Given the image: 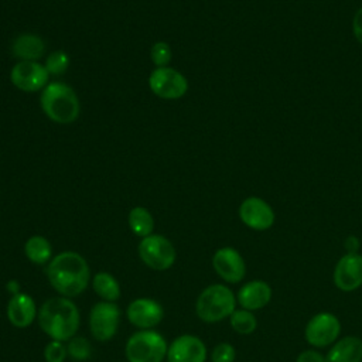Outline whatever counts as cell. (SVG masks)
I'll return each mask as SVG.
<instances>
[{
  "mask_svg": "<svg viewBox=\"0 0 362 362\" xmlns=\"http://www.w3.org/2000/svg\"><path fill=\"white\" fill-rule=\"evenodd\" d=\"M68 355L66 346L61 341L51 339L44 349V358L45 362H64Z\"/></svg>",
  "mask_w": 362,
  "mask_h": 362,
  "instance_id": "26",
  "label": "cell"
},
{
  "mask_svg": "<svg viewBox=\"0 0 362 362\" xmlns=\"http://www.w3.org/2000/svg\"><path fill=\"white\" fill-rule=\"evenodd\" d=\"M148 86L154 95L163 99H180L188 90L185 76L177 69L160 66L150 74Z\"/></svg>",
  "mask_w": 362,
  "mask_h": 362,
  "instance_id": "8",
  "label": "cell"
},
{
  "mask_svg": "<svg viewBox=\"0 0 362 362\" xmlns=\"http://www.w3.org/2000/svg\"><path fill=\"white\" fill-rule=\"evenodd\" d=\"M341 334V322L331 313H318L305 325V339L315 348H325L334 344Z\"/></svg>",
  "mask_w": 362,
  "mask_h": 362,
  "instance_id": "9",
  "label": "cell"
},
{
  "mask_svg": "<svg viewBox=\"0 0 362 362\" xmlns=\"http://www.w3.org/2000/svg\"><path fill=\"white\" fill-rule=\"evenodd\" d=\"M352 28H354V34L356 37V40L362 44V8H359L354 17L352 21Z\"/></svg>",
  "mask_w": 362,
  "mask_h": 362,
  "instance_id": "30",
  "label": "cell"
},
{
  "mask_svg": "<svg viewBox=\"0 0 362 362\" xmlns=\"http://www.w3.org/2000/svg\"><path fill=\"white\" fill-rule=\"evenodd\" d=\"M11 51L21 61H37L44 54L45 44L38 35L21 34L13 41Z\"/></svg>",
  "mask_w": 362,
  "mask_h": 362,
  "instance_id": "19",
  "label": "cell"
},
{
  "mask_svg": "<svg viewBox=\"0 0 362 362\" xmlns=\"http://www.w3.org/2000/svg\"><path fill=\"white\" fill-rule=\"evenodd\" d=\"M49 74L45 65L37 61H20L10 72L13 85L24 92H35L44 89L48 85Z\"/></svg>",
  "mask_w": 362,
  "mask_h": 362,
  "instance_id": "10",
  "label": "cell"
},
{
  "mask_svg": "<svg viewBox=\"0 0 362 362\" xmlns=\"http://www.w3.org/2000/svg\"><path fill=\"white\" fill-rule=\"evenodd\" d=\"M137 250L141 262L156 272L168 270L177 259L174 245L163 235L151 233L143 238L139 243Z\"/></svg>",
  "mask_w": 362,
  "mask_h": 362,
  "instance_id": "6",
  "label": "cell"
},
{
  "mask_svg": "<svg viewBox=\"0 0 362 362\" xmlns=\"http://www.w3.org/2000/svg\"><path fill=\"white\" fill-rule=\"evenodd\" d=\"M325 362H362V339L354 335L341 338L328 351Z\"/></svg>",
  "mask_w": 362,
  "mask_h": 362,
  "instance_id": "18",
  "label": "cell"
},
{
  "mask_svg": "<svg viewBox=\"0 0 362 362\" xmlns=\"http://www.w3.org/2000/svg\"><path fill=\"white\" fill-rule=\"evenodd\" d=\"M205 359L206 346L197 335H180L168 345L167 362H205Z\"/></svg>",
  "mask_w": 362,
  "mask_h": 362,
  "instance_id": "13",
  "label": "cell"
},
{
  "mask_svg": "<svg viewBox=\"0 0 362 362\" xmlns=\"http://www.w3.org/2000/svg\"><path fill=\"white\" fill-rule=\"evenodd\" d=\"M236 296L225 284H211L205 287L195 303V313L204 322H219L236 310Z\"/></svg>",
  "mask_w": 362,
  "mask_h": 362,
  "instance_id": "4",
  "label": "cell"
},
{
  "mask_svg": "<svg viewBox=\"0 0 362 362\" xmlns=\"http://www.w3.org/2000/svg\"><path fill=\"white\" fill-rule=\"evenodd\" d=\"M44 113L57 123L68 124L79 116V100L71 86L62 82L48 83L41 93Z\"/></svg>",
  "mask_w": 362,
  "mask_h": 362,
  "instance_id": "3",
  "label": "cell"
},
{
  "mask_svg": "<svg viewBox=\"0 0 362 362\" xmlns=\"http://www.w3.org/2000/svg\"><path fill=\"white\" fill-rule=\"evenodd\" d=\"M7 320L16 328H27L34 322L38 315V310L34 298L25 293H16L7 303L6 308Z\"/></svg>",
  "mask_w": 362,
  "mask_h": 362,
  "instance_id": "16",
  "label": "cell"
},
{
  "mask_svg": "<svg viewBox=\"0 0 362 362\" xmlns=\"http://www.w3.org/2000/svg\"><path fill=\"white\" fill-rule=\"evenodd\" d=\"M296 362H325V356L315 349H305L297 356Z\"/></svg>",
  "mask_w": 362,
  "mask_h": 362,
  "instance_id": "29",
  "label": "cell"
},
{
  "mask_svg": "<svg viewBox=\"0 0 362 362\" xmlns=\"http://www.w3.org/2000/svg\"><path fill=\"white\" fill-rule=\"evenodd\" d=\"M212 267L223 281L232 284L242 281L246 274V264L242 255L230 246L221 247L214 253Z\"/></svg>",
  "mask_w": 362,
  "mask_h": 362,
  "instance_id": "11",
  "label": "cell"
},
{
  "mask_svg": "<svg viewBox=\"0 0 362 362\" xmlns=\"http://www.w3.org/2000/svg\"><path fill=\"white\" fill-rule=\"evenodd\" d=\"M229 321H230V327L233 328V331H236L238 334H242V335L252 334L257 327V320L253 315V313L249 310H245V308L235 310L230 314Z\"/></svg>",
  "mask_w": 362,
  "mask_h": 362,
  "instance_id": "23",
  "label": "cell"
},
{
  "mask_svg": "<svg viewBox=\"0 0 362 362\" xmlns=\"http://www.w3.org/2000/svg\"><path fill=\"white\" fill-rule=\"evenodd\" d=\"M151 59L160 68L165 66L171 59V48L167 42L158 41L151 47Z\"/></svg>",
  "mask_w": 362,
  "mask_h": 362,
  "instance_id": "28",
  "label": "cell"
},
{
  "mask_svg": "<svg viewBox=\"0 0 362 362\" xmlns=\"http://www.w3.org/2000/svg\"><path fill=\"white\" fill-rule=\"evenodd\" d=\"M120 322V308L116 303L99 301L89 311V329L95 339L106 342L112 339Z\"/></svg>",
  "mask_w": 362,
  "mask_h": 362,
  "instance_id": "7",
  "label": "cell"
},
{
  "mask_svg": "<svg viewBox=\"0 0 362 362\" xmlns=\"http://www.w3.org/2000/svg\"><path fill=\"white\" fill-rule=\"evenodd\" d=\"M272 300V287L263 280H252L243 284L236 296V301L245 310L255 311L269 304Z\"/></svg>",
  "mask_w": 362,
  "mask_h": 362,
  "instance_id": "17",
  "label": "cell"
},
{
  "mask_svg": "<svg viewBox=\"0 0 362 362\" xmlns=\"http://www.w3.org/2000/svg\"><path fill=\"white\" fill-rule=\"evenodd\" d=\"M68 65H69V58L61 49L54 51L51 55H48L45 62V68L49 75H61L62 72L66 71Z\"/></svg>",
  "mask_w": 362,
  "mask_h": 362,
  "instance_id": "25",
  "label": "cell"
},
{
  "mask_svg": "<svg viewBox=\"0 0 362 362\" xmlns=\"http://www.w3.org/2000/svg\"><path fill=\"white\" fill-rule=\"evenodd\" d=\"M92 287L102 301L115 303L120 297V286L115 276L107 272H99L92 279Z\"/></svg>",
  "mask_w": 362,
  "mask_h": 362,
  "instance_id": "21",
  "label": "cell"
},
{
  "mask_svg": "<svg viewBox=\"0 0 362 362\" xmlns=\"http://www.w3.org/2000/svg\"><path fill=\"white\" fill-rule=\"evenodd\" d=\"M334 284L342 291H354L362 286V255L346 253L337 262Z\"/></svg>",
  "mask_w": 362,
  "mask_h": 362,
  "instance_id": "14",
  "label": "cell"
},
{
  "mask_svg": "<svg viewBox=\"0 0 362 362\" xmlns=\"http://www.w3.org/2000/svg\"><path fill=\"white\" fill-rule=\"evenodd\" d=\"M24 255L34 264H47L52 259V246L41 235H34L24 243Z\"/></svg>",
  "mask_w": 362,
  "mask_h": 362,
  "instance_id": "20",
  "label": "cell"
},
{
  "mask_svg": "<svg viewBox=\"0 0 362 362\" xmlns=\"http://www.w3.org/2000/svg\"><path fill=\"white\" fill-rule=\"evenodd\" d=\"M38 325L54 341H69L81 325V314L75 303L68 297H51L38 310Z\"/></svg>",
  "mask_w": 362,
  "mask_h": 362,
  "instance_id": "2",
  "label": "cell"
},
{
  "mask_svg": "<svg viewBox=\"0 0 362 362\" xmlns=\"http://www.w3.org/2000/svg\"><path fill=\"white\" fill-rule=\"evenodd\" d=\"M126 317L132 325L140 329H151L163 321L164 308L158 301L141 297L133 300L127 305Z\"/></svg>",
  "mask_w": 362,
  "mask_h": 362,
  "instance_id": "12",
  "label": "cell"
},
{
  "mask_svg": "<svg viewBox=\"0 0 362 362\" xmlns=\"http://www.w3.org/2000/svg\"><path fill=\"white\" fill-rule=\"evenodd\" d=\"M240 221L255 230H266L274 222L272 206L257 197L246 198L239 206Z\"/></svg>",
  "mask_w": 362,
  "mask_h": 362,
  "instance_id": "15",
  "label": "cell"
},
{
  "mask_svg": "<svg viewBox=\"0 0 362 362\" xmlns=\"http://www.w3.org/2000/svg\"><path fill=\"white\" fill-rule=\"evenodd\" d=\"M66 351L68 355L75 359V361H85L90 356L92 352V346L89 344L88 339H85L83 337H74L68 341L66 345Z\"/></svg>",
  "mask_w": 362,
  "mask_h": 362,
  "instance_id": "24",
  "label": "cell"
},
{
  "mask_svg": "<svg viewBox=\"0 0 362 362\" xmlns=\"http://www.w3.org/2000/svg\"><path fill=\"white\" fill-rule=\"evenodd\" d=\"M235 358H236V351L233 345L228 342L218 344L211 352L212 362H235Z\"/></svg>",
  "mask_w": 362,
  "mask_h": 362,
  "instance_id": "27",
  "label": "cell"
},
{
  "mask_svg": "<svg viewBox=\"0 0 362 362\" xmlns=\"http://www.w3.org/2000/svg\"><path fill=\"white\" fill-rule=\"evenodd\" d=\"M344 246L346 249V253H358V249H359V239L354 235L348 236L344 242Z\"/></svg>",
  "mask_w": 362,
  "mask_h": 362,
  "instance_id": "31",
  "label": "cell"
},
{
  "mask_svg": "<svg viewBox=\"0 0 362 362\" xmlns=\"http://www.w3.org/2000/svg\"><path fill=\"white\" fill-rule=\"evenodd\" d=\"M18 281H10L8 284H7V288L11 291V294H16V293H20V290H18V284H17Z\"/></svg>",
  "mask_w": 362,
  "mask_h": 362,
  "instance_id": "32",
  "label": "cell"
},
{
  "mask_svg": "<svg viewBox=\"0 0 362 362\" xmlns=\"http://www.w3.org/2000/svg\"><path fill=\"white\" fill-rule=\"evenodd\" d=\"M47 279L51 287L62 297L74 298L81 296L90 280V269L83 256L65 250L54 256L47 269Z\"/></svg>",
  "mask_w": 362,
  "mask_h": 362,
  "instance_id": "1",
  "label": "cell"
},
{
  "mask_svg": "<svg viewBox=\"0 0 362 362\" xmlns=\"http://www.w3.org/2000/svg\"><path fill=\"white\" fill-rule=\"evenodd\" d=\"M167 351L165 338L154 329H140L132 334L124 346L127 362H163Z\"/></svg>",
  "mask_w": 362,
  "mask_h": 362,
  "instance_id": "5",
  "label": "cell"
},
{
  "mask_svg": "<svg viewBox=\"0 0 362 362\" xmlns=\"http://www.w3.org/2000/svg\"><path fill=\"white\" fill-rule=\"evenodd\" d=\"M129 226L132 232L141 239L151 235L154 229V219L148 209L143 206H134L129 212Z\"/></svg>",
  "mask_w": 362,
  "mask_h": 362,
  "instance_id": "22",
  "label": "cell"
}]
</instances>
